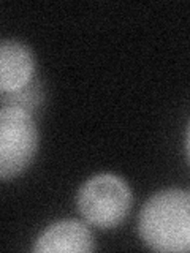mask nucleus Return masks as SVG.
<instances>
[{
  "label": "nucleus",
  "instance_id": "3",
  "mask_svg": "<svg viewBox=\"0 0 190 253\" xmlns=\"http://www.w3.org/2000/svg\"><path fill=\"white\" fill-rule=\"evenodd\" d=\"M38 146V131L26 109L2 106L0 111V177L10 180L27 168Z\"/></svg>",
  "mask_w": 190,
  "mask_h": 253
},
{
  "label": "nucleus",
  "instance_id": "5",
  "mask_svg": "<svg viewBox=\"0 0 190 253\" xmlns=\"http://www.w3.org/2000/svg\"><path fill=\"white\" fill-rule=\"evenodd\" d=\"M95 249V241L87 228L81 221L63 220L54 223L38 237L34 245V252H92Z\"/></svg>",
  "mask_w": 190,
  "mask_h": 253
},
{
  "label": "nucleus",
  "instance_id": "1",
  "mask_svg": "<svg viewBox=\"0 0 190 253\" xmlns=\"http://www.w3.org/2000/svg\"><path fill=\"white\" fill-rule=\"evenodd\" d=\"M138 231L152 250L190 252V190L170 188L150 196L141 209Z\"/></svg>",
  "mask_w": 190,
  "mask_h": 253
},
{
  "label": "nucleus",
  "instance_id": "2",
  "mask_svg": "<svg viewBox=\"0 0 190 253\" xmlns=\"http://www.w3.org/2000/svg\"><path fill=\"white\" fill-rule=\"evenodd\" d=\"M76 203L81 215L91 225L109 229L129 215L132 192L119 176L97 174L79 188Z\"/></svg>",
  "mask_w": 190,
  "mask_h": 253
},
{
  "label": "nucleus",
  "instance_id": "4",
  "mask_svg": "<svg viewBox=\"0 0 190 253\" xmlns=\"http://www.w3.org/2000/svg\"><path fill=\"white\" fill-rule=\"evenodd\" d=\"M35 63L32 51L16 40H3L0 44V90L2 95L24 89L32 83Z\"/></svg>",
  "mask_w": 190,
  "mask_h": 253
},
{
  "label": "nucleus",
  "instance_id": "7",
  "mask_svg": "<svg viewBox=\"0 0 190 253\" xmlns=\"http://www.w3.org/2000/svg\"><path fill=\"white\" fill-rule=\"evenodd\" d=\"M186 146H187V155H189V160H190V124H189V128H187V141H186Z\"/></svg>",
  "mask_w": 190,
  "mask_h": 253
},
{
  "label": "nucleus",
  "instance_id": "6",
  "mask_svg": "<svg viewBox=\"0 0 190 253\" xmlns=\"http://www.w3.org/2000/svg\"><path fill=\"white\" fill-rule=\"evenodd\" d=\"M42 98H43V93L40 90V85L35 81H32L30 84H27L24 89H21L18 92L5 93L2 106H16V108L26 109L30 113V111L42 101Z\"/></svg>",
  "mask_w": 190,
  "mask_h": 253
}]
</instances>
